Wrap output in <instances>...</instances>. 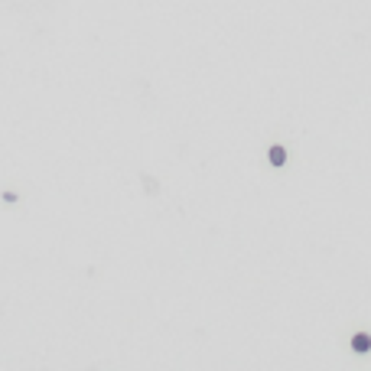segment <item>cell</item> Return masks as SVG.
I'll use <instances>...</instances> for the list:
<instances>
[{
  "mask_svg": "<svg viewBox=\"0 0 371 371\" xmlns=\"http://www.w3.org/2000/svg\"><path fill=\"white\" fill-rule=\"evenodd\" d=\"M270 163L283 166V163H287V150H283V147H270Z\"/></svg>",
  "mask_w": 371,
  "mask_h": 371,
  "instance_id": "cell-1",
  "label": "cell"
},
{
  "mask_svg": "<svg viewBox=\"0 0 371 371\" xmlns=\"http://www.w3.org/2000/svg\"><path fill=\"white\" fill-rule=\"evenodd\" d=\"M352 349H355V352H368L371 349V339L368 336H355V339H352Z\"/></svg>",
  "mask_w": 371,
  "mask_h": 371,
  "instance_id": "cell-2",
  "label": "cell"
}]
</instances>
